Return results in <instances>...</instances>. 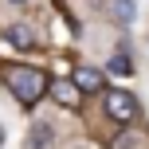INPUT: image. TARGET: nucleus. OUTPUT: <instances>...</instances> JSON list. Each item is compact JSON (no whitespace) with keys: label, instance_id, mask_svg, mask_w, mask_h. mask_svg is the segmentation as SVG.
Returning <instances> with one entry per match:
<instances>
[{"label":"nucleus","instance_id":"obj_2","mask_svg":"<svg viewBox=\"0 0 149 149\" xmlns=\"http://www.w3.org/2000/svg\"><path fill=\"white\" fill-rule=\"evenodd\" d=\"M102 102H106V114H110V122H118V126H130V122L137 118V98L130 94V90H106L102 94Z\"/></svg>","mask_w":149,"mask_h":149},{"label":"nucleus","instance_id":"obj_6","mask_svg":"<svg viewBox=\"0 0 149 149\" xmlns=\"http://www.w3.org/2000/svg\"><path fill=\"white\" fill-rule=\"evenodd\" d=\"M51 141H55V134H51V126H47V122H39V126H31L28 149H51Z\"/></svg>","mask_w":149,"mask_h":149},{"label":"nucleus","instance_id":"obj_4","mask_svg":"<svg viewBox=\"0 0 149 149\" xmlns=\"http://www.w3.org/2000/svg\"><path fill=\"white\" fill-rule=\"evenodd\" d=\"M51 98H55L59 106H67V110H71V106H79L82 90H79V82H74V79H59V82H51Z\"/></svg>","mask_w":149,"mask_h":149},{"label":"nucleus","instance_id":"obj_7","mask_svg":"<svg viewBox=\"0 0 149 149\" xmlns=\"http://www.w3.org/2000/svg\"><path fill=\"white\" fill-rule=\"evenodd\" d=\"M134 16H137L134 0H114V24H118V28H130V24H134Z\"/></svg>","mask_w":149,"mask_h":149},{"label":"nucleus","instance_id":"obj_3","mask_svg":"<svg viewBox=\"0 0 149 149\" xmlns=\"http://www.w3.org/2000/svg\"><path fill=\"white\" fill-rule=\"evenodd\" d=\"M4 39L16 47V51H36L39 47V39H36V31L28 28V24H12V28L4 31Z\"/></svg>","mask_w":149,"mask_h":149},{"label":"nucleus","instance_id":"obj_9","mask_svg":"<svg viewBox=\"0 0 149 149\" xmlns=\"http://www.w3.org/2000/svg\"><path fill=\"white\" fill-rule=\"evenodd\" d=\"M8 4H24V0H8Z\"/></svg>","mask_w":149,"mask_h":149},{"label":"nucleus","instance_id":"obj_1","mask_svg":"<svg viewBox=\"0 0 149 149\" xmlns=\"http://www.w3.org/2000/svg\"><path fill=\"white\" fill-rule=\"evenodd\" d=\"M4 82H8V90L16 94L20 106H36L39 98L51 90V79H47L43 71H39V67H24V63H20V67H8L4 71Z\"/></svg>","mask_w":149,"mask_h":149},{"label":"nucleus","instance_id":"obj_5","mask_svg":"<svg viewBox=\"0 0 149 149\" xmlns=\"http://www.w3.org/2000/svg\"><path fill=\"white\" fill-rule=\"evenodd\" d=\"M71 79L79 82L82 94H102V79H106V74H102V71H94V67H74Z\"/></svg>","mask_w":149,"mask_h":149},{"label":"nucleus","instance_id":"obj_8","mask_svg":"<svg viewBox=\"0 0 149 149\" xmlns=\"http://www.w3.org/2000/svg\"><path fill=\"white\" fill-rule=\"evenodd\" d=\"M130 71H134V63L126 59V51H122V55H114V59L106 63V74H118V79H126Z\"/></svg>","mask_w":149,"mask_h":149}]
</instances>
